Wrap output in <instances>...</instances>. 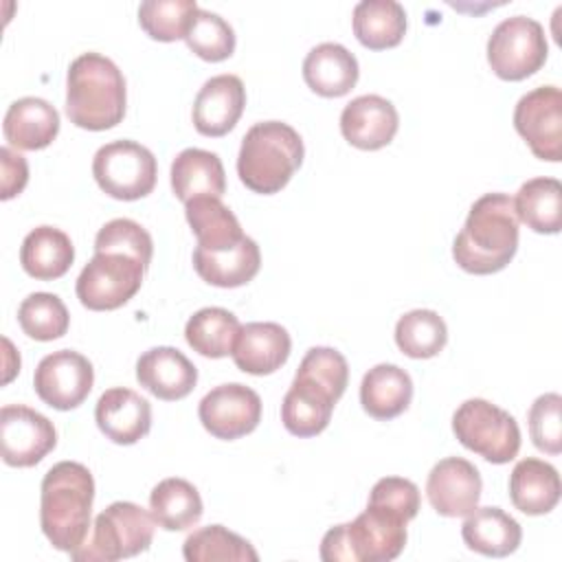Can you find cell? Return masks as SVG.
Segmentation results:
<instances>
[{"mask_svg":"<svg viewBox=\"0 0 562 562\" xmlns=\"http://www.w3.org/2000/svg\"><path fill=\"white\" fill-rule=\"evenodd\" d=\"M57 443V430L48 417L22 406L9 404L0 411L2 461L11 468H31L40 463Z\"/></svg>","mask_w":562,"mask_h":562,"instance_id":"14","label":"cell"},{"mask_svg":"<svg viewBox=\"0 0 562 562\" xmlns=\"http://www.w3.org/2000/svg\"><path fill=\"white\" fill-rule=\"evenodd\" d=\"M145 270L147 266L134 255L121 250L94 252L77 277V299L92 312L116 310L140 290Z\"/></svg>","mask_w":562,"mask_h":562,"instance_id":"8","label":"cell"},{"mask_svg":"<svg viewBox=\"0 0 562 562\" xmlns=\"http://www.w3.org/2000/svg\"><path fill=\"white\" fill-rule=\"evenodd\" d=\"M59 132V112L40 97L13 101L2 121L4 140L22 151L48 147Z\"/></svg>","mask_w":562,"mask_h":562,"instance_id":"22","label":"cell"},{"mask_svg":"<svg viewBox=\"0 0 562 562\" xmlns=\"http://www.w3.org/2000/svg\"><path fill=\"white\" fill-rule=\"evenodd\" d=\"M198 9L195 0H145L138 7V24L151 40H184Z\"/></svg>","mask_w":562,"mask_h":562,"instance_id":"38","label":"cell"},{"mask_svg":"<svg viewBox=\"0 0 562 562\" xmlns=\"http://www.w3.org/2000/svg\"><path fill=\"white\" fill-rule=\"evenodd\" d=\"M305 156L301 134L283 121L255 123L241 138L237 176L255 193H279Z\"/></svg>","mask_w":562,"mask_h":562,"instance_id":"4","label":"cell"},{"mask_svg":"<svg viewBox=\"0 0 562 562\" xmlns=\"http://www.w3.org/2000/svg\"><path fill=\"white\" fill-rule=\"evenodd\" d=\"M358 59L342 44L323 42L303 59V79L321 97H345L358 81Z\"/></svg>","mask_w":562,"mask_h":562,"instance_id":"23","label":"cell"},{"mask_svg":"<svg viewBox=\"0 0 562 562\" xmlns=\"http://www.w3.org/2000/svg\"><path fill=\"white\" fill-rule=\"evenodd\" d=\"M239 321L224 307H202L184 325V338L204 358H224L233 351Z\"/></svg>","mask_w":562,"mask_h":562,"instance_id":"34","label":"cell"},{"mask_svg":"<svg viewBox=\"0 0 562 562\" xmlns=\"http://www.w3.org/2000/svg\"><path fill=\"white\" fill-rule=\"evenodd\" d=\"M75 259V246L70 237L55 226L33 228L20 246V263L24 272L40 281H53L64 277Z\"/></svg>","mask_w":562,"mask_h":562,"instance_id":"30","label":"cell"},{"mask_svg":"<svg viewBox=\"0 0 562 562\" xmlns=\"http://www.w3.org/2000/svg\"><path fill=\"white\" fill-rule=\"evenodd\" d=\"M514 127L540 160H562V92L540 86L522 94L514 108Z\"/></svg>","mask_w":562,"mask_h":562,"instance_id":"11","label":"cell"},{"mask_svg":"<svg viewBox=\"0 0 562 562\" xmlns=\"http://www.w3.org/2000/svg\"><path fill=\"white\" fill-rule=\"evenodd\" d=\"M547 37L540 22L512 15L496 24L487 40V64L498 79L522 81L547 61Z\"/></svg>","mask_w":562,"mask_h":562,"instance_id":"10","label":"cell"},{"mask_svg":"<svg viewBox=\"0 0 562 562\" xmlns=\"http://www.w3.org/2000/svg\"><path fill=\"white\" fill-rule=\"evenodd\" d=\"M184 42L204 61H224L235 50V31L217 13L198 9L191 18Z\"/></svg>","mask_w":562,"mask_h":562,"instance_id":"39","label":"cell"},{"mask_svg":"<svg viewBox=\"0 0 562 562\" xmlns=\"http://www.w3.org/2000/svg\"><path fill=\"white\" fill-rule=\"evenodd\" d=\"M101 250H121L138 257L147 268L154 255L151 235L134 220L116 217L103 224L94 237V252Z\"/></svg>","mask_w":562,"mask_h":562,"instance_id":"40","label":"cell"},{"mask_svg":"<svg viewBox=\"0 0 562 562\" xmlns=\"http://www.w3.org/2000/svg\"><path fill=\"white\" fill-rule=\"evenodd\" d=\"M560 474L542 459H520L509 474V498L527 516L549 514L560 501Z\"/></svg>","mask_w":562,"mask_h":562,"instance_id":"24","label":"cell"},{"mask_svg":"<svg viewBox=\"0 0 562 562\" xmlns=\"http://www.w3.org/2000/svg\"><path fill=\"white\" fill-rule=\"evenodd\" d=\"M340 395L323 380L296 369V375L281 402V422L294 437H314L331 419Z\"/></svg>","mask_w":562,"mask_h":562,"instance_id":"15","label":"cell"},{"mask_svg":"<svg viewBox=\"0 0 562 562\" xmlns=\"http://www.w3.org/2000/svg\"><path fill=\"white\" fill-rule=\"evenodd\" d=\"M367 505L391 512L408 522L419 512V487L402 476H384L371 487Z\"/></svg>","mask_w":562,"mask_h":562,"instance_id":"42","label":"cell"},{"mask_svg":"<svg viewBox=\"0 0 562 562\" xmlns=\"http://www.w3.org/2000/svg\"><path fill=\"white\" fill-rule=\"evenodd\" d=\"M0 198L11 200L24 191L29 182V165L24 156L15 154L11 147L0 149Z\"/></svg>","mask_w":562,"mask_h":562,"instance_id":"43","label":"cell"},{"mask_svg":"<svg viewBox=\"0 0 562 562\" xmlns=\"http://www.w3.org/2000/svg\"><path fill=\"white\" fill-rule=\"evenodd\" d=\"M483 481L474 463L461 457H446L432 465L426 481V496L432 509L446 518L468 516L481 498Z\"/></svg>","mask_w":562,"mask_h":562,"instance_id":"16","label":"cell"},{"mask_svg":"<svg viewBox=\"0 0 562 562\" xmlns=\"http://www.w3.org/2000/svg\"><path fill=\"white\" fill-rule=\"evenodd\" d=\"M94 479L83 463L59 461L40 485V527L48 542L66 553L77 551L90 533Z\"/></svg>","mask_w":562,"mask_h":562,"instance_id":"2","label":"cell"},{"mask_svg":"<svg viewBox=\"0 0 562 562\" xmlns=\"http://www.w3.org/2000/svg\"><path fill=\"white\" fill-rule=\"evenodd\" d=\"M136 380L158 400L176 402L193 391L198 369L176 347H151L136 360Z\"/></svg>","mask_w":562,"mask_h":562,"instance_id":"19","label":"cell"},{"mask_svg":"<svg viewBox=\"0 0 562 562\" xmlns=\"http://www.w3.org/2000/svg\"><path fill=\"white\" fill-rule=\"evenodd\" d=\"M92 384V362L72 349H59L44 356L33 373L37 397L57 411L77 408L90 395Z\"/></svg>","mask_w":562,"mask_h":562,"instance_id":"12","label":"cell"},{"mask_svg":"<svg viewBox=\"0 0 562 562\" xmlns=\"http://www.w3.org/2000/svg\"><path fill=\"white\" fill-rule=\"evenodd\" d=\"M18 323L29 338L48 342L68 331L70 314L57 294L33 292L20 303Z\"/></svg>","mask_w":562,"mask_h":562,"instance_id":"37","label":"cell"},{"mask_svg":"<svg viewBox=\"0 0 562 562\" xmlns=\"http://www.w3.org/2000/svg\"><path fill=\"white\" fill-rule=\"evenodd\" d=\"M292 338L279 323H246L233 345V362L250 375H268L290 358Z\"/></svg>","mask_w":562,"mask_h":562,"instance_id":"21","label":"cell"},{"mask_svg":"<svg viewBox=\"0 0 562 562\" xmlns=\"http://www.w3.org/2000/svg\"><path fill=\"white\" fill-rule=\"evenodd\" d=\"M92 176L103 193L114 200H140L156 187L158 165L154 154L136 140H112L97 149Z\"/></svg>","mask_w":562,"mask_h":562,"instance_id":"9","label":"cell"},{"mask_svg":"<svg viewBox=\"0 0 562 562\" xmlns=\"http://www.w3.org/2000/svg\"><path fill=\"white\" fill-rule=\"evenodd\" d=\"M461 538L470 551L487 558H505L518 549L522 529L501 507H474L461 525Z\"/></svg>","mask_w":562,"mask_h":562,"instance_id":"25","label":"cell"},{"mask_svg":"<svg viewBox=\"0 0 562 562\" xmlns=\"http://www.w3.org/2000/svg\"><path fill=\"white\" fill-rule=\"evenodd\" d=\"M529 435L538 450L547 454L562 452V397L558 393H544L536 397L527 413Z\"/></svg>","mask_w":562,"mask_h":562,"instance_id":"41","label":"cell"},{"mask_svg":"<svg viewBox=\"0 0 562 562\" xmlns=\"http://www.w3.org/2000/svg\"><path fill=\"white\" fill-rule=\"evenodd\" d=\"M171 189L184 204L193 198H222L226 191V173L217 154L187 147L171 162Z\"/></svg>","mask_w":562,"mask_h":562,"instance_id":"26","label":"cell"},{"mask_svg":"<svg viewBox=\"0 0 562 562\" xmlns=\"http://www.w3.org/2000/svg\"><path fill=\"white\" fill-rule=\"evenodd\" d=\"M356 40L369 50L393 48L404 40L406 11L395 0H362L351 18Z\"/></svg>","mask_w":562,"mask_h":562,"instance_id":"31","label":"cell"},{"mask_svg":"<svg viewBox=\"0 0 562 562\" xmlns=\"http://www.w3.org/2000/svg\"><path fill=\"white\" fill-rule=\"evenodd\" d=\"M246 105V88L237 75H215L204 81L193 101V125L202 136L228 134Z\"/></svg>","mask_w":562,"mask_h":562,"instance_id":"18","label":"cell"},{"mask_svg":"<svg viewBox=\"0 0 562 562\" xmlns=\"http://www.w3.org/2000/svg\"><path fill=\"white\" fill-rule=\"evenodd\" d=\"M518 250V217L507 193H485L472 206L452 241V257L470 274L503 270Z\"/></svg>","mask_w":562,"mask_h":562,"instance_id":"1","label":"cell"},{"mask_svg":"<svg viewBox=\"0 0 562 562\" xmlns=\"http://www.w3.org/2000/svg\"><path fill=\"white\" fill-rule=\"evenodd\" d=\"M413 400V380L397 364H375L360 382V404L373 419L402 415Z\"/></svg>","mask_w":562,"mask_h":562,"instance_id":"28","label":"cell"},{"mask_svg":"<svg viewBox=\"0 0 562 562\" xmlns=\"http://www.w3.org/2000/svg\"><path fill=\"white\" fill-rule=\"evenodd\" d=\"M395 342L408 358H432L448 342V327L435 310H411L395 325Z\"/></svg>","mask_w":562,"mask_h":562,"instance_id":"35","label":"cell"},{"mask_svg":"<svg viewBox=\"0 0 562 562\" xmlns=\"http://www.w3.org/2000/svg\"><path fill=\"white\" fill-rule=\"evenodd\" d=\"M184 215L198 239L195 248L200 250H228L246 237L239 226V220L226 204H222L220 198H193L184 204Z\"/></svg>","mask_w":562,"mask_h":562,"instance_id":"29","label":"cell"},{"mask_svg":"<svg viewBox=\"0 0 562 562\" xmlns=\"http://www.w3.org/2000/svg\"><path fill=\"white\" fill-rule=\"evenodd\" d=\"M149 509L158 527L167 531H184L202 518L204 507L193 483L171 476L151 490Z\"/></svg>","mask_w":562,"mask_h":562,"instance_id":"33","label":"cell"},{"mask_svg":"<svg viewBox=\"0 0 562 562\" xmlns=\"http://www.w3.org/2000/svg\"><path fill=\"white\" fill-rule=\"evenodd\" d=\"M206 432L233 441L252 432L261 422V397L246 384L228 382L211 389L198 406Z\"/></svg>","mask_w":562,"mask_h":562,"instance_id":"13","label":"cell"},{"mask_svg":"<svg viewBox=\"0 0 562 562\" xmlns=\"http://www.w3.org/2000/svg\"><path fill=\"white\" fill-rule=\"evenodd\" d=\"M182 555L189 562H257L259 555L252 549V544L228 531L222 525H209L200 527L198 531L189 533L182 544Z\"/></svg>","mask_w":562,"mask_h":562,"instance_id":"36","label":"cell"},{"mask_svg":"<svg viewBox=\"0 0 562 562\" xmlns=\"http://www.w3.org/2000/svg\"><path fill=\"white\" fill-rule=\"evenodd\" d=\"M452 432L474 454L490 463H509L520 450V428L516 419L496 404L472 397L452 415Z\"/></svg>","mask_w":562,"mask_h":562,"instance_id":"7","label":"cell"},{"mask_svg":"<svg viewBox=\"0 0 562 562\" xmlns=\"http://www.w3.org/2000/svg\"><path fill=\"white\" fill-rule=\"evenodd\" d=\"M94 419L110 441L132 446L151 428V404L132 389L114 386L101 393Z\"/></svg>","mask_w":562,"mask_h":562,"instance_id":"20","label":"cell"},{"mask_svg":"<svg viewBox=\"0 0 562 562\" xmlns=\"http://www.w3.org/2000/svg\"><path fill=\"white\" fill-rule=\"evenodd\" d=\"M514 200L518 222L533 233L555 235L562 228V184L555 178L527 180Z\"/></svg>","mask_w":562,"mask_h":562,"instance_id":"32","label":"cell"},{"mask_svg":"<svg viewBox=\"0 0 562 562\" xmlns=\"http://www.w3.org/2000/svg\"><path fill=\"white\" fill-rule=\"evenodd\" d=\"M127 90L119 66L101 53L72 59L66 75V114L72 125L103 132L125 116Z\"/></svg>","mask_w":562,"mask_h":562,"instance_id":"3","label":"cell"},{"mask_svg":"<svg viewBox=\"0 0 562 562\" xmlns=\"http://www.w3.org/2000/svg\"><path fill=\"white\" fill-rule=\"evenodd\" d=\"M156 520L140 505L116 501L97 518L86 542L70 553L77 562H114L149 549Z\"/></svg>","mask_w":562,"mask_h":562,"instance_id":"6","label":"cell"},{"mask_svg":"<svg viewBox=\"0 0 562 562\" xmlns=\"http://www.w3.org/2000/svg\"><path fill=\"white\" fill-rule=\"evenodd\" d=\"M261 266V252L255 239L244 237L228 250H193V268L202 281L215 288H239L255 279Z\"/></svg>","mask_w":562,"mask_h":562,"instance_id":"27","label":"cell"},{"mask_svg":"<svg viewBox=\"0 0 562 562\" xmlns=\"http://www.w3.org/2000/svg\"><path fill=\"white\" fill-rule=\"evenodd\" d=\"M397 127L400 116L395 105L380 94L356 97L340 114V132L345 140L364 151L386 147L397 134Z\"/></svg>","mask_w":562,"mask_h":562,"instance_id":"17","label":"cell"},{"mask_svg":"<svg viewBox=\"0 0 562 562\" xmlns=\"http://www.w3.org/2000/svg\"><path fill=\"white\" fill-rule=\"evenodd\" d=\"M406 544V520L367 505L351 522L331 527L321 540L325 562H391Z\"/></svg>","mask_w":562,"mask_h":562,"instance_id":"5","label":"cell"}]
</instances>
